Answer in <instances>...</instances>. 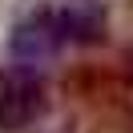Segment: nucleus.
I'll return each instance as SVG.
<instances>
[{"label":"nucleus","mask_w":133,"mask_h":133,"mask_svg":"<svg viewBox=\"0 0 133 133\" xmlns=\"http://www.w3.org/2000/svg\"><path fill=\"white\" fill-rule=\"evenodd\" d=\"M44 109V85L32 65H12L0 69V133H20L41 117Z\"/></svg>","instance_id":"obj_1"}]
</instances>
